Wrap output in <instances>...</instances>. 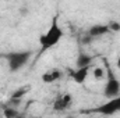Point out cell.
Listing matches in <instances>:
<instances>
[{"instance_id":"1","label":"cell","mask_w":120,"mask_h":118,"mask_svg":"<svg viewBox=\"0 0 120 118\" xmlns=\"http://www.w3.org/2000/svg\"><path fill=\"white\" fill-rule=\"evenodd\" d=\"M64 36V31L60 27L59 24V15H55L52 18V22H50V27L48 28V31L41 36L39 39V43H41V54L45 53L46 50L55 47L61 38Z\"/></svg>"},{"instance_id":"2","label":"cell","mask_w":120,"mask_h":118,"mask_svg":"<svg viewBox=\"0 0 120 118\" xmlns=\"http://www.w3.org/2000/svg\"><path fill=\"white\" fill-rule=\"evenodd\" d=\"M32 53L28 50H21V52H10L4 54V59L7 60L8 64V69L10 72H17L20 71L22 67L27 65V62L30 61Z\"/></svg>"},{"instance_id":"3","label":"cell","mask_w":120,"mask_h":118,"mask_svg":"<svg viewBox=\"0 0 120 118\" xmlns=\"http://www.w3.org/2000/svg\"><path fill=\"white\" fill-rule=\"evenodd\" d=\"M103 62H105V67H106V71H105L106 74H105V75L108 76L106 83H105V88H103V94H105V97H108V99L116 97V96L120 94V81L116 78V75L113 74V71H112V68H110L108 60L103 59Z\"/></svg>"},{"instance_id":"4","label":"cell","mask_w":120,"mask_h":118,"mask_svg":"<svg viewBox=\"0 0 120 118\" xmlns=\"http://www.w3.org/2000/svg\"><path fill=\"white\" fill-rule=\"evenodd\" d=\"M92 113H98L102 115H113L116 113H120V94L116 97H110L106 103L94 108Z\"/></svg>"},{"instance_id":"5","label":"cell","mask_w":120,"mask_h":118,"mask_svg":"<svg viewBox=\"0 0 120 118\" xmlns=\"http://www.w3.org/2000/svg\"><path fill=\"white\" fill-rule=\"evenodd\" d=\"M90 69H91V65L88 67H81V68H77L75 71H71V78H73V81L75 82V83H84L85 82V79H87V76H88V74H90Z\"/></svg>"},{"instance_id":"6","label":"cell","mask_w":120,"mask_h":118,"mask_svg":"<svg viewBox=\"0 0 120 118\" xmlns=\"http://www.w3.org/2000/svg\"><path fill=\"white\" fill-rule=\"evenodd\" d=\"M73 99L70 94H63V96H59L55 101V110L56 111H63L66 108H68V106L71 104Z\"/></svg>"},{"instance_id":"7","label":"cell","mask_w":120,"mask_h":118,"mask_svg":"<svg viewBox=\"0 0 120 118\" xmlns=\"http://www.w3.org/2000/svg\"><path fill=\"white\" fill-rule=\"evenodd\" d=\"M61 71L60 69H50V71H46L45 74H42V82L45 83H53L56 81H59L61 78Z\"/></svg>"},{"instance_id":"8","label":"cell","mask_w":120,"mask_h":118,"mask_svg":"<svg viewBox=\"0 0 120 118\" xmlns=\"http://www.w3.org/2000/svg\"><path fill=\"white\" fill-rule=\"evenodd\" d=\"M110 29L108 25H102V24H98V25H94L88 29V35L91 38H98V36H102V35H106L109 33Z\"/></svg>"},{"instance_id":"9","label":"cell","mask_w":120,"mask_h":118,"mask_svg":"<svg viewBox=\"0 0 120 118\" xmlns=\"http://www.w3.org/2000/svg\"><path fill=\"white\" fill-rule=\"evenodd\" d=\"M91 62H92V56L81 52L78 54V57H77L75 65H77V68H81V67H88V65H91Z\"/></svg>"},{"instance_id":"10","label":"cell","mask_w":120,"mask_h":118,"mask_svg":"<svg viewBox=\"0 0 120 118\" xmlns=\"http://www.w3.org/2000/svg\"><path fill=\"white\" fill-rule=\"evenodd\" d=\"M28 92H30V86H22V88L17 89V90L11 94V97H13V99H20V100H21V97L25 96Z\"/></svg>"},{"instance_id":"11","label":"cell","mask_w":120,"mask_h":118,"mask_svg":"<svg viewBox=\"0 0 120 118\" xmlns=\"http://www.w3.org/2000/svg\"><path fill=\"white\" fill-rule=\"evenodd\" d=\"M92 75H94L95 79H102L105 76V69L101 68V67H96V68L92 69Z\"/></svg>"},{"instance_id":"12","label":"cell","mask_w":120,"mask_h":118,"mask_svg":"<svg viewBox=\"0 0 120 118\" xmlns=\"http://www.w3.org/2000/svg\"><path fill=\"white\" fill-rule=\"evenodd\" d=\"M4 115L7 118H14L18 115V111L15 110V107H7L6 110H4Z\"/></svg>"},{"instance_id":"13","label":"cell","mask_w":120,"mask_h":118,"mask_svg":"<svg viewBox=\"0 0 120 118\" xmlns=\"http://www.w3.org/2000/svg\"><path fill=\"white\" fill-rule=\"evenodd\" d=\"M108 27H109V29H110V31L119 32V31H120V22H116V21H112V22H110V24H109Z\"/></svg>"},{"instance_id":"14","label":"cell","mask_w":120,"mask_h":118,"mask_svg":"<svg viewBox=\"0 0 120 118\" xmlns=\"http://www.w3.org/2000/svg\"><path fill=\"white\" fill-rule=\"evenodd\" d=\"M116 67H117V68L120 69V57L117 59V61H116Z\"/></svg>"}]
</instances>
